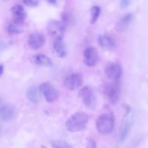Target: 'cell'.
Listing matches in <instances>:
<instances>
[{"label":"cell","instance_id":"6da1fadb","mask_svg":"<svg viewBox=\"0 0 148 148\" xmlns=\"http://www.w3.org/2000/svg\"><path fill=\"white\" fill-rule=\"evenodd\" d=\"M88 121V116L84 112H79L73 114L68 119L65 126L69 132H78L86 128Z\"/></svg>","mask_w":148,"mask_h":148},{"label":"cell","instance_id":"7a4b0ae2","mask_svg":"<svg viewBox=\"0 0 148 148\" xmlns=\"http://www.w3.org/2000/svg\"><path fill=\"white\" fill-rule=\"evenodd\" d=\"M114 126V116L112 113H105L101 115L96 122L98 131L101 134H110Z\"/></svg>","mask_w":148,"mask_h":148},{"label":"cell","instance_id":"3957f363","mask_svg":"<svg viewBox=\"0 0 148 148\" xmlns=\"http://www.w3.org/2000/svg\"><path fill=\"white\" fill-rule=\"evenodd\" d=\"M79 97L82 98L84 104L89 109H94L97 105V99L95 95L91 90L88 86L82 88L79 93Z\"/></svg>","mask_w":148,"mask_h":148},{"label":"cell","instance_id":"277c9868","mask_svg":"<svg viewBox=\"0 0 148 148\" xmlns=\"http://www.w3.org/2000/svg\"><path fill=\"white\" fill-rule=\"evenodd\" d=\"M39 88L45 99L49 102L55 101L58 97V92L57 90L48 82L42 83L40 85Z\"/></svg>","mask_w":148,"mask_h":148},{"label":"cell","instance_id":"5b68a950","mask_svg":"<svg viewBox=\"0 0 148 148\" xmlns=\"http://www.w3.org/2000/svg\"><path fill=\"white\" fill-rule=\"evenodd\" d=\"M64 29L63 23L57 20H51L47 25L48 34L52 37L55 38V39L62 38Z\"/></svg>","mask_w":148,"mask_h":148},{"label":"cell","instance_id":"8992f818","mask_svg":"<svg viewBox=\"0 0 148 148\" xmlns=\"http://www.w3.org/2000/svg\"><path fill=\"white\" fill-rule=\"evenodd\" d=\"M83 82L82 76L78 73L68 76L64 80V86L69 90H75L79 88Z\"/></svg>","mask_w":148,"mask_h":148},{"label":"cell","instance_id":"52a82bcc","mask_svg":"<svg viewBox=\"0 0 148 148\" xmlns=\"http://www.w3.org/2000/svg\"><path fill=\"white\" fill-rule=\"evenodd\" d=\"M105 72L109 78L114 81H118L122 75L123 69L120 64L113 62L106 66Z\"/></svg>","mask_w":148,"mask_h":148},{"label":"cell","instance_id":"ba28073f","mask_svg":"<svg viewBox=\"0 0 148 148\" xmlns=\"http://www.w3.org/2000/svg\"><path fill=\"white\" fill-rule=\"evenodd\" d=\"M84 62L88 66H93L98 62V56L94 47H87L83 51Z\"/></svg>","mask_w":148,"mask_h":148},{"label":"cell","instance_id":"9c48e42d","mask_svg":"<svg viewBox=\"0 0 148 148\" xmlns=\"http://www.w3.org/2000/svg\"><path fill=\"white\" fill-rule=\"evenodd\" d=\"M45 36L39 32H34L31 34L28 39V44L29 46L34 50L42 47L45 43Z\"/></svg>","mask_w":148,"mask_h":148},{"label":"cell","instance_id":"30bf717a","mask_svg":"<svg viewBox=\"0 0 148 148\" xmlns=\"http://www.w3.org/2000/svg\"><path fill=\"white\" fill-rule=\"evenodd\" d=\"M120 88L118 81H115L112 83L108 88V95L110 102L113 104H116L120 97Z\"/></svg>","mask_w":148,"mask_h":148},{"label":"cell","instance_id":"8fae6325","mask_svg":"<svg viewBox=\"0 0 148 148\" xmlns=\"http://www.w3.org/2000/svg\"><path fill=\"white\" fill-rule=\"evenodd\" d=\"M14 115V109L10 104L5 103L0 106V119L3 121L12 120Z\"/></svg>","mask_w":148,"mask_h":148},{"label":"cell","instance_id":"7c38bea8","mask_svg":"<svg viewBox=\"0 0 148 148\" xmlns=\"http://www.w3.org/2000/svg\"><path fill=\"white\" fill-rule=\"evenodd\" d=\"M11 10L13 17V20L17 23L23 24L27 17L26 12L23 6L21 5L17 4L13 6Z\"/></svg>","mask_w":148,"mask_h":148},{"label":"cell","instance_id":"4fadbf2b","mask_svg":"<svg viewBox=\"0 0 148 148\" xmlns=\"http://www.w3.org/2000/svg\"><path fill=\"white\" fill-rule=\"evenodd\" d=\"M132 14L131 13H126L117 22L115 28L119 32H123L130 25L132 20Z\"/></svg>","mask_w":148,"mask_h":148},{"label":"cell","instance_id":"5bb4252c","mask_svg":"<svg viewBox=\"0 0 148 148\" xmlns=\"http://www.w3.org/2000/svg\"><path fill=\"white\" fill-rule=\"evenodd\" d=\"M28 99L34 103L39 102L40 99L39 88L36 86H32L28 88L26 93Z\"/></svg>","mask_w":148,"mask_h":148},{"label":"cell","instance_id":"9a60e30c","mask_svg":"<svg viewBox=\"0 0 148 148\" xmlns=\"http://www.w3.org/2000/svg\"><path fill=\"white\" fill-rule=\"evenodd\" d=\"M53 49L58 57L62 58L66 56V50L62 38L55 39L53 43Z\"/></svg>","mask_w":148,"mask_h":148},{"label":"cell","instance_id":"2e32d148","mask_svg":"<svg viewBox=\"0 0 148 148\" xmlns=\"http://www.w3.org/2000/svg\"><path fill=\"white\" fill-rule=\"evenodd\" d=\"M33 61L35 64L50 68L53 66V62L47 56L43 54H38L35 55L33 58Z\"/></svg>","mask_w":148,"mask_h":148},{"label":"cell","instance_id":"e0dca14e","mask_svg":"<svg viewBox=\"0 0 148 148\" xmlns=\"http://www.w3.org/2000/svg\"><path fill=\"white\" fill-rule=\"evenodd\" d=\"M98 40L101 47L105 49H112L115 47L114 40L107 35L103 34L99 35Z\"/></svg>","mask_w":148,"mask_h":148},{"label":"cell","instance_id":"ac0fdd59","mask_svg":"<svg viewBox=\"0 0 148 148\" xmlns=\"http://www.w3.org/2000/svg\"><path fill=\"white\" fill-rule=\"evenodd\" d=\"M7 31L12 34H17L23 32L24 27L23 24L17 23L13 20L9 23L7 26Z\"/></svg>","mask_w":148,"mask_h":148},{"label":"cell","instance_id":"d6986e66","mask_svg":"<svg viewBox=\"0 0 148 148\" xmlns=\"http://www.w3.org/2000/svg\"><path fill=\"white\" fill-rule=\"evenodd\" d=\"M50 143L53 148H72L66 141L61 139L50 140Z\"/></svg>","mask_w":148,"mask_h":148},{"label":"cell","instance_id":"ffe728a7","mask_svg":"<svg viewBox=\"0 0 148 148\" xmlns=\"http://www.w3.org/2000/svg\"><path fill=\"white\" fill-rule=\"evenodd\" d=\"M101 12V9L98 6H93L90 10V22L94 24L98 19Z\"/></svg>","mask_w":148,"mask_h":148},{"label":"cell","instance_id":"44dd1931","mask_svg":"<svg viewBox=\"0 0 148 148\" xmlns=\"http://www.w3.org/2000/svg\"><path fill=\"white\" fill-rule=\"evenodd\" d=\"M130 125H131L130 123L127 122L123 126V127L120 132V136H119V140L120 142H123L126 139V138L129 133V131L130 129Z\"/></svg>","mask_w":148,"mask_h":148},{"label":"cell","instance_id":"7402d4cb","mask_svg":"<svg viewBox=\"0 0 148 148\" xmlns=\"http://www.w3.org/2000/svg\"><path fill=\"white\" fill-rule=\"evenodd\" d=\"M86 148H97L96 142L92 138H88L86 142Z\"/></svg>","mask_w":148,"mask_h":148},{"label":"cell","instance_id":"603a6c76","mask_svg":"<svg viewBox=\"0 0 148 148\" xmlns=\"http://www.w3.org/2000/svg\"><path fill=\"white\" fill-rule=\"evenodd\" d=\"M23 3L28 6L35 7L38 5L39 1H35V0H25V1H23Z\"/></svg>","mask_w":148,"mask_h":148},{"label":"cell","instance_id":"cb8c5ba5","mask_svg":"<svg viewBox=\"0 0 148 148\" xmlns=\"http://www.w3.org/2000/svg\"><path fill=\"white\" fill-rule=\"evenodd\" d=\"M130 4V1L128 0H123L120 2V6L121 9H126Z\"/></svg>","mask_w":148,"mask_h":148},{"label":"cell","instance_id":"d4e9b609","mask_svg":"<svg viewBox=\"0 0 148 148\" xmlns=\"http://www.w3.org/2000/svg\"><path fill=\"white\" fill-rule=\"evenodd\" d=\"M123 108L124 109V112H125V114H128L130 112L131 108H130V106L128 105H127L126 103H123Z\"/></svg>","mask_w":148,"mask_h":148},{"label":"cell","instance_id":"484cf974","mask_svg":"<svg viewBox=\"0 0 148 148\" xmlns=\"http://www.w3.org/2000/svg\"><path fill=\"white\" fill-rule=\"evenodd\" d=\"M3 66L0 64V77L3 74Z\"/></svg>","mask_w":148,"mask_h":148},{"label":"cell","instance_id":"4316f807","mask_svg":"<svg viewBox=\"0 0 148 148\" xmlns=\"http://www.w3.org/2000/svg\"><path fill=\"white\" fill-rule=\"evenodd\" d=\"M49 2L50 3H51V4H56V2H57V1H49Z\"/></svg>","mask_w":148,"mask_h":148},{"label":"cell","instance_id":"83f0119b","mask_svg":"<svg viewBox=\"0 0 148 148\" xmlns=\"http://www.w3.org/2000/svg\"><path fill=\"white\" fill-rule=\"evenodd\" d=\"M41 148H47L46 147H45V146H43V145H42V146H41Z\"/></svg>","mask_w":148,"mask_h":148},{"label":"cell","instance_id":"f1b7e54d","mask_svg":"<svg viewBox=\"0 0 148 148\" xmlns=\"http://www.w3.org/2000/svg\"><path fill=\"white\" fill-rule=\"evenodd\" d=\"M1 98H0V103H1Z\"/></svg>","mask_w":148,"mask_h":148}]
</instances>
